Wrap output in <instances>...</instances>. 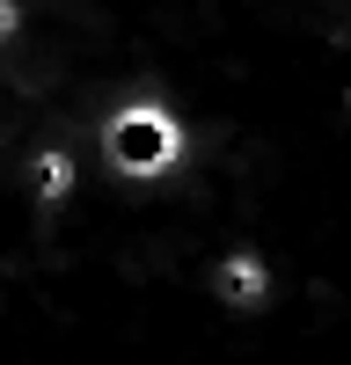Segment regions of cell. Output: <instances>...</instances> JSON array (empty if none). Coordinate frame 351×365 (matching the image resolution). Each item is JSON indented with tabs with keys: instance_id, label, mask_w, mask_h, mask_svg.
<instances>
[{
	"instance_id": "obj_4",
	"label": "cell",
	"mask_w": 351,
	"mask_h": 365,
	"mask_svg": "<svg viewBox=\"0 0 351 365\" xmlns=\"http://www.w3.org/2000/svg\"><path fill=\"white\" fill-rule=\"evenodd\" d=\"M8 29H15V8H8V0H0V37H8Z\"/></svg>"
},
{
	"instance_id": "obj_1",
	"label": "cell",
	"mask_w": 351,
	"mask_h": 365,
	"mask_svg": "<svg viewBox=\"0 0 351 365\" xmlns=\"http://www.w3.org/2000/svg\"><path fill=\"white\" fill-rule=\"evenodd\" d=\"M176 154V125L161 110H125V117H110V161L117 168H132V175H154L168 168Z\"/></svg>"
},
{
	"instance_id": "obj_3",
	"label": "cell",
	"mask_w": 351,
	"mask_h": 365,
	"mask_svg": "<svg viewBox=\"0 0 351 365\" xmlns=\"http://www.w3.org/2000/svg\"><path fill=\"white\" fill-rule=\"evenodd\" d=\"M37 182H44V197H51L58 182H73V168H66V161H44V168H37Z\"/></svg>"
},
{
	"instance_id": "obj_2",
	"label": "cell",
	"mask_w": 351,
	"mask_h": 365,
	"mask_svg": "<svg viewBox=\"0 0 351 365\" xmlns=\"http://www.w3.org/2000/svg\"><path fill=\"white\" fill-rule=\"evenodd\" d=\"M220 299H227V307H256V299H263V285H271V278H263V263L249 256V249H234L227 263H220Z\"/></svg>"
}]
</instances>
